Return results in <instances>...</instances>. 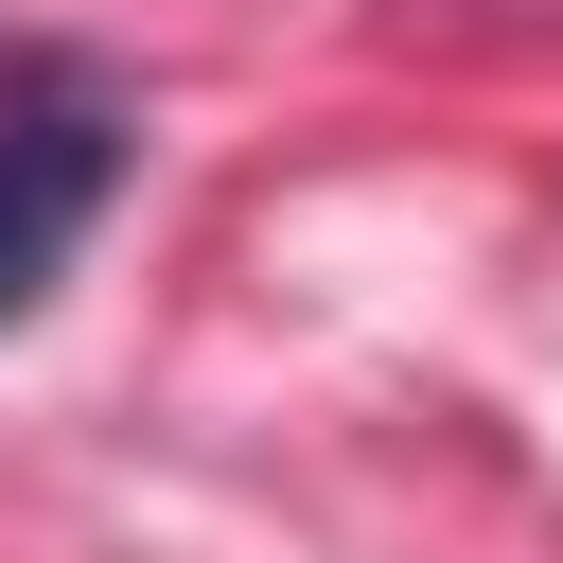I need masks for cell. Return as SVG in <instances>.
I'll list each match as a JSON object with an SVG mask.
<instances>
[{
  "mask_svg": "<svg viewBox=\"0 0 563 563\" xmlns=\"http://www.w3.org/2000/svg\"><path fill=\"white\" fill-rule=\"evenodd\" d=\"M106 194H123V106H106V88L0 106V334L70 282V246L106 229Z\"/></svg>",
  "mask_w": 563,
  "mask_h": 563,
  "instance_id": "cell-1",
  "label": "cell"
}]
</instances>
